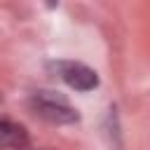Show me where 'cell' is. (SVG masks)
<instances>
[{"label": "cell", "instance_id": "cell-1", "mask_svg": "<svg viewBox=\"0 0 150 150\" xmlns=\"http://www.w3.org/2000/svg\"><path fill=\"white\" fill-rule=\"evenodd\" d=\"M30 108L47 122L54 124H73L80 120L77 110L61 96H56L54 91H35L30 96Z\"/></svg>", "mask_w": 150, "mask_h": 150}, {"label": "cell", "instance_id": "cell-2", "mask_svg": "<svg viewBox=\"0 0 150 150\" xmlns=\"http://www.w3.org/2000/svg\"><path fill=\"white\" fill-rule=\"evenodd\" d=\"M47 68L52 73H56L68 87H73L77 91H91V89L98 87V75L84 63H77V61H49Z\"/></svg>", "mask_w": 150, "mask_h": 150}, {"label": "cell", "instance_id": "cell-3", "mask_svg": "<svg viewBox=\"0 0 150 150\" xmlns=\"http://www.w3.org/2000/svg\"><path fill=\"white\" fill-rule=\"evenodd\" d=\"M28 145V134L21 124L0 117V150L12 148V150H23Z\"/></svg>", "mask_w": 150, "mask_h": 150}]
</instances>
